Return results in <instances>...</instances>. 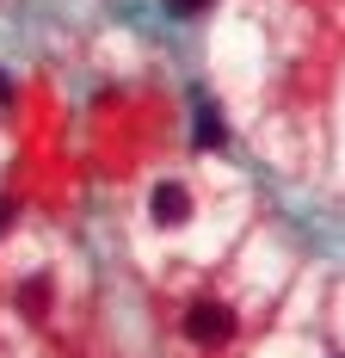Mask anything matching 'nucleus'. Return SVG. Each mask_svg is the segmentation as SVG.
Here are the masks:
<instances>
[{
  "label": "nucleus",
  "mask_w": 345,
  "mask_h": 358,
  "mask_svg": "<svg viewBox=\"0 0 345 358\" xmlns=\"http://www.w3.org/2000/svg\"><path fill=\"white\" fill-rule=\"evenodd\" d=\"M185 340H191V346H228V340H235V309L216 303V296H198V303L185 309Z\"/></svg>",
  "instance_id": "1"
},
{
  "label": "nucleus",
  "mask_w": 345,
  "mask_h": 358,
  "mask_svg": "<svg viewBox=\"0 0 345 358\" xmlns=\"http://www.w3.org/2000/svg\"><path fill=\"white\" fill-rule=\"evenodd\" d=\"M148 216H154V229H185L191 222V185L185 179H161L148 192Z\"/></svg>",
  "instance_id": "2"
},
{
  "label": "nucleus",
  "mask_w": 345,
  "mask_h": 358,
  "mask_svg": "<svg viewBox=\"0 0 345 358\" xmlns=\"http://www.w3.org/2000/svg\"><path fill=\"white\" fill-rule=\"evenodd\" d=\"M191 143L198 148H228V117L210 106L204 93H198V130H191Z\"/></svg>",
  "instance_id": "3"
},
{
  "label": "nucleus",
  "mask_w": 345,
  "mask_h": 358,
  "mask_svg": "<svg viewBox=\"0 0 345 358\" xmlns=\"http://www.w3.org/2000/svg\"><path fill=\"white\" fill-rule=\"evenodd\" d=\"M19 303H25V315H43L50 309V278H25L19 285Z\"/></svg>",
  "instance_id": "4"
},
{
  "label": "nucleus",
  "mask_w": 345,
  "mask_h": 358,
  "mask_svg": "<svg viewBox=\"0 0 345 358\" xmlns=\"http://www.w3.org/2000/svg\"><path fill=\"white\" fill-rule=\"evenodd\" d=\"M167 6H172V13H179V19H198V13H204L210 0H167Z\"/></svg>",
  "instance_id": "5"
},
{
  "label": "nucleus",
  "mask_w": 345,
  "mask_h": 358,
  "mask_svg": "<svg viewBox=\"0 0 345 358\" xmlns=\"http://www.w3.org/2000/svg\"><path fill=\"white\" fill-rule=\"evenodd\" d=\"M0 106H13V80L6 74H0Z\"/></svg>",
  "instance_id": "6"
},
{
  "label": "nucleus",
  "mask_w": 345,
  "mask_h": 358,
  "mask_svg": "<svg viewBox=\"0 0 345 358\" xmlns=\"http://www.w3.org/2000/svg\"><path fill=\"white\" fill-rule=\"evenodd\" d=\"M6 222H13V204H0V235H6Z\"/></svg>",
  "instance_id": "7"
}]
</instances>
